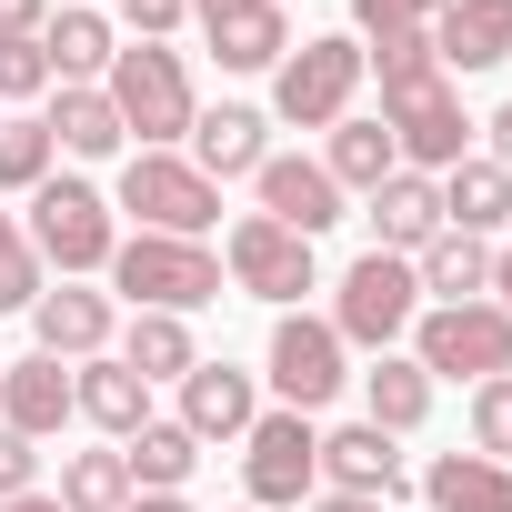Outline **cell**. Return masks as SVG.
<instances>
[{"instance_id":"obj_1","label":"cell","mask_w":512,"mask_h":512,"mask_svg":"<svg viewBox=\"0 0 512 512\" xmlns=\"http://www.w3.org/2000/svg\"><path fill=\"white\" fill-rule=\"evenodd\" d=\"M111 282H121V302L131 312H201V302H221V262L201 241H161V231H131L121 251H111Z\"/></svg>"},{"instance_id":"obj_2","label":"cell","mask_w":512,"mask_h":512,"mask_svg":"<svg viewBox=\"0 0 512 512\" xmlns=\"http://www.w3.org/2000/svg\"><path fill=\"white\" fill-rule=\"evenodd\" d=\"M111 111H121V131H141V151H171V141H191V71H181V51H161V41H131L121 61H111Z\"/></svg>"},{"instance_id":"obj_3","label":"cell","mask_w":512,"mask_h":512,"mask_svg":"<svg viewBox=\"0 0 512 512\" xmlns=\"http://www.w3.org/2000/svg\"><path fill=\"white\" fill-rule=\"evenodd\" d=\"M31 251H41V262H61V282H81V272H111V251H121V231H111V201H101L91 181L51 171V181L31 191Z\"/></svg>"},{"instance_id":"obj_4","label":"cell","mask_w":512,"mask_h":512,"mask_svg":"<svg viewBox=\"0 0 512 512\" xmlns=\"http://www.w3.org/2000/svg\"><path fill=\"white\" fill-rule=\"evenodd\" d=\"M412 362L432 382H492V372H512V312L502 302H442L412 322Z\"/></svg>"},{"instance_id":"obj_5","label":"cell","mask_w":512,"mask_h":512,"mask_svg":"<svg viewBox=\"0 0 512 512\" xmlns=\"http://www.w3.org/2000/svg\"><path fill=\"white\" fill-rule=\"evenodd\" d=\"M121 211H141V231H161V241H201L221 221V181H201L181 151H131L121 161Z\"/></svg>"},{"instance_id":"obj_6","label":"cell","mask_w":512,"mask_h":512,"mask_svg":"<svg viewBox=\"0 0 512 512\" xmlns=\"http://www.w3.org/2000/svg\"><path fill=\"white\" fill-rule=\"evenodd\" d=\"M412 322H422V282H412V262H402V251H362V262L342 272L332 332H342V342H362V352H392Z\"/></svg>"},{"instance_id":"obj_7","label":"cell","mask_w":512,"mask_h":512,"mask_svg":"<svg viewBox=\"0 0 512 512\" xmlns=\"http://www.w3.org/2000/svg\"><path fill=\"white\" fill-rule=\"evenodd\" d=\"M382 121H392V151H402V171H452V161H472L462 141H472V121H462V91L442 81V71H422V81H392L382 91Z\"/></svg>"},{"instance_id":"obj_8","label":"cell","mask_w":512,"mask_h":512,"mask_svg":"<svg viewBox=\"0 0 512 512\" xmlns=\"http://www.w3.org/2000/svg\"><path fill=\"white\" fill-rule=\"evenodd\" d=\"M241 482H251V512H282V502H312L322 492V432L312 412H262L241 432Z\"/></svg>"},{"instance_id":"obj_9","label":"cell","mask_w":512,"mask_h":512,"mask_svg":"<svg viewBox=\"0 0 512 512\" xmlns=\"http://www.w3.org/2000/svg\"><path fill=\"white\" fill-rule=\"evenodd\" d=\"M362 61H372V51L342 41V31H332V41H302V51L272 71V111H282L292 131H332V121L352 111V91H362Z\"/></svg>"},{"instance_id":"obj_10","label":"cell","mask_w":512,"mask_h":512,"mask_svg":"<svg viewBox=\"0 0 512 512\" xmlns=\"http://www.w3.org/2000/svg\"><path fill=\"white\" fill-rule=\"evenodd\" d=\"M221 272H231L251 302H302V292H312V241L282 231V221H262V211H241L231 241H221Z\"/></svg>"},{"instance_id":"obj_11","label":"cell","mask_w":512,"mask_h":512,"mask_svg":"<svg viewBox=\"0 0 512 512\" xmlns=\"http://www.w3.org/2000/svg\"><path fill=\"white\" fill-rule=\"evenodd\" d=\"M342 332L332 322H312V312H282L272 322V392H282V412H322L352 372H342Z\"/></svg>"},{"instance_id":"obj_12","label":"cell","mask_w":512,"mask_h":512,"mask_svg":"<svg viewBox=\"0 0 512 512\" xmlns=\"http://www.w3.org/2000/svg\"><path fill=\"white\" fill-rule=\"evenodd\" d=\"M191 21L221 51V71H282L292 61V11L282 0H191Z\"/></svg>"},{"instance_id":"obj_13","label":"cell","mask_w":512,"mask_h":512,"mask_svg":"<svg viewBox=\"0 0 512 512\" xmlns=\"http://www.w3.org/2000/svg\"><path fill=\"white\" fill-rule=\"evenodd\" d=\"M251 181H262V221H282V231H302V241H322V231L342 221V181H332L322 161H302V151H272Z\"/></svg>"},{"instance_id":"obj_14","label":"cell","mask_w":512,"mask_h":512,"mask_svg":"<svg viewBox=\"0 0 512 512\" xmlns=\"http://www.w3.org/2000/svg\"><path fill=\"white\" fill-rule=\"evenodd\" d=\"M322 482L332 492H362V502H402L412 492V462L392 452V432H372V422H342V432H322Z\"/></svg>"},{"instance_id":"obj_15","label":"cell","mask_w":512,"mask_h":512,"mask_svg":"<svg viewBox=\"0 0 512 512\" xmlns=\"http://www.w3.org/2000/svg\"><path fill=\"white\" fill-rule=\"evenodd\" d=\"M251 422H262L251 372H231V362H191V372H181V432H191V442H241Z\"/></svg>"},{"instance_id":"obj_16","label":"cell","mask_w":512,"mask_h":512,"mask_svg":"<svg viewBox=\"0 0 512 512\" xmlns=\"http://www.w3.org/2000/svg\"><path fill=\"white\" fill-rule=\"evenodd\" d=\"M272 121L251 111V101H221V111H191V171L201 181H241V171H262L272 161V141H262Z\"/></svg>"},{"instance_id":"obj_17","label":"cell","mask_w":512,"mask_h":512,"mask_svg":"<svg viewBox=\"0 0 512 512\" xmlns=\"http://www.w3.org/2000/svg\"><path fill=\"white\" fill-rule=\"evenodd\" d=\"M61 422H71V372H61L51 352H31V362H11V372H0V432L51 442Z\"/></svg>"},{"instance_id":"obj_18","label":"cell","mask_w":512,"mask_h":512,"mask_svg":"<svg viewBox=\"0 0 512 512\" xmlns=\"http://www.w3.org/2000/svg\"><path fill=\"white\" fill-rule=\"evenodd\" d=\"M432 61L442 71H502L512 61V0H452L432 21Z\"/></svg>"},{"instance_id":"obj_19","label":"cell","mask_w":512,"mask_h":512,"mask_svg":"<svg viewBox=\"0 0 512 512\" xmlns=\"http://www.w3.org/2000/svg\"><path fill=\"white\" fill-rule=\"evenodd\" d=\"M372 201V251H402V262H412V251L442 231V181L432 171H392L382 191H362Z\"/></svg>"},{"instance_id":"obj_20","label":"cell","mask_w":512,"mask_h":512,"mask_svg":"<svg viewBox=\"0 0 512 512\" xmlns=\"http://www.w3.org/2000/svg\"><path fill=\"white\" fill-rule=\"evenodd\" d=\"M71 412H91V422H101L111 442H131V432L151 422V382H141V372H131L121 352H91V362L71 372Z\"/></svg>"},{"instance_id":"obj_21","label":"cell","mask_w":512,"mask_h":512,"mask_svg":"<svg viewBox=\"0 0 512 512\" xmlns=\"http://www.w3.org/2000/svg\"><path fill=\"white\" fill-rule=\"evenodd\" d=\"M41 51H51V81H61V91H91V81H111V61H121L111 21H101V11H81V0L41 21Z\"/></svg>"},{"instance_id":"obj_22","label":"cell","mask_w":512,"mask_h":512,"mask_svg":"<svg viewBox=\"0 0 512 512\" xmlns=\"http://www.w3.org/2000/svg\"><path fill=\"white\" fill-rule=\"evenodd\" d=\"M31 332H41V352H51V362H91V352L111 342V292L61 282V292H41V302H31Z\"/></svg>"},{"instance_id":"obj_23","label":"cell","mask_w":512,"mask_h":512,"mask_svg":"<svg viewBox=\"0 0 512 512\" xmlns=\"http://www.w3.org/2000/svg\"><path fill=\"white\" fill-rule=\"evenodd\" d=\"M502 221H512V171H502V161H452V171H442V231H472V241H482V231H502Z\"/></svg>"},{"instance_id":"obj_24","label":"cell","mask_w":512,"mask_h":512,"mask_svg":"<svg viewBox=\"0 0 512 512\" xmlns=\"http://www.w3.org/2000/svg\"><path fill=\"white\" fill-rule=\"evenodd\" d=\"M362 402H372V432H392V442H402V432H422V422H432V372H422L412 352H382V362L362 372Z\"/></svg>"},{"instance_id":"obj_25","label":"cell","mask_w":512,"mask_h":512,"mask_svg":"<svg viewBox=\"0 0 512 512\" xmlns=\"http://www.w3.org/2000/svg\"><path fill=\"white\" fill-rule=\"evenodd\" d=\"M422 502H432V512H512V462L442 452V462L422 472Z\"/></svg>"},{"instance_id":"obj_26","label":"cell","mask_w":512,"mask_h":512,"mask_svg":"<svg viewBox=\"0 0 512 512\" xmlns=\"http://www.w3.org/2000/svg\"><path fill=\"white\" fill-rule=\"evenodd\" d=\"M412 282L442 292V302H482V292H492V251H482L472 231H432V241L412 251Z\"/></svg>"},{"instance_id":"obj_27","label":"cell","mask_w":512,"mask_h":512,"mask_svg":"<svg viewBox=\"0 0 512 512\" xmlns=\"http://www.w3.org/2000/svg\"><path fill=\"white\" fill-rule=\"evenodd\" d=\"M41 121H51V141H61V151H71V161H111V151H121V141H131V131H121V111H111V91H101V81H91V91H61V101H51V111H41Z\"/></svg>"},{"instance_id":"obj_28","label":"cell","mask_w":512,"mask_h":512,"mask_svg":"<svg viewBox=\"0 0 512 512\" xmlns=\"http://www.w3.org/2000/svg\"><path fill=\"white\" fill-rule=\"evenodd\" d=\"M322 171L342 181V191H382L392 171H402V151H392V121H332V151H322Z\"/></svg>"},{"instance_id":"obj_29","label":"cell","mask_w":512,"mask_h":512,"mask_svg":"<svg viewBox=\"0 0 512 512\" xmlns=\"http://www.w3.org/2000/svg\"><path fill=\"white\" fill-rule=\"evenodd\" d=\"M121 462H131V492H181L191 462H201V442H191L181 422H141V432L121 442Z\"/></svg>"},{"instance_id":"obj_30","label":"cell","mask_w":512,"mask_h":512,"mask_svg":"<svg viewBox=\"0 0 512 512\" xmlns=\"http://www.w3.org/2000/svg\"><path fill=\"white\" fill-rule=\"evenodd\" d=\"M121 362H131L141 382H181L201 352H191V322H181V312H141V322H131V342H121Z\"/></svg>"},{"instance_id":"obj_31","label":"cell","mask_w":512,"mask_h":512,"mask_svg":"<svg viewBox=\"0 0 512 512\" xmlns=\"http://www.w3.org/2000/svg\"><path fill=\"white\" fill-rule=\"evenodd\" d=\"M51 502H61V512H131V462H121V452H71Z\"/></svg>"},{"instance_id":"obj_32","label":"cell","mask_w":512,"mask_h":512,"mask_svg":"<svg viewBox=\"0 0 512 512\" xmlns=\"http://www.w3.org/2000/svg\"><path fill=\"white\" fill-rule=\"evenodd\" d=\"M51 161H61V141L41 111H0V191H41Z\"/></svg>"},{"instance_id":"obj_33","label":"cell","mask_w":512,"mask_h":512,"mask_svg":"<svg viewBox=\"0 0 512 512\" xmlns=\"http://www.w3.org/2000/svg\"><path fill=\"white\" fill-rule=\"evenodd\" d=\"M51 282H41V251H31V231L0 211V312H31Z\"/></svg>"},{"instance_id":"obj_34","label":"cell","mask_w":512,"mask_h":512,"mask_svg":"<svg viewBox=\"0 0 512 512\" xmlns=\"http://www.w3.org/2000/svg\"><path fill=\"white\" fill-rule=\"evenodd\" d=\"M472 452L482 462H512V372L472 382Z\"/></svg>"},{"instance_id":"obj_35","label":"cell","mask_w":512,"mask_h":512,"mask_svg":"<svg viewBox=\"0 0 512 512\" xmlns=\"http://www.w3.org/2000/svg\"><path fill=\"white\" fill-rule=\"evenodd\" d=\"M442 11H452V0H352V21H362L372 41H422Z\"/></svg>"},{"instance_id":"obj_36","label":"cell","mask_w":512,"mask_h":512,"mask_svg":"<svg viewBox=\"0 0 512 512\" xmlns=\"http://www.w3.org/2000/svg\"><path fill=\"white\" fill-rule=\"evenodd\" d=\"M41 91H51V51H41V31L0 41V101H41Z\"/></svg>"},{"instance_id":"obj_37","label":"cell","mask_w":512,"mask_h":512,"mask_svg":"<svg viewBox=\"0 0 512 512\" xmlns=\"http://www.w3.org/2000/svg\"><path fill=\"white\" fill-rule=\"evenodd\" d=\"M21 492H41V442L0 432V502H21Z\"/></svg>"},{"instance_id":"obj_38","label":"cell","mask_w":512,"mask_h":512,"mask_svg":"<svg viewBox=\"0 0 512 512\" xmlns=\"http://www.w3.org/2000/svg\"><path fill=\"white\" fill-rule=\"evenodd\" d=\"M121 21H131L141 41H161V31H181V21H191V0H121Z\"/></svg>"},{"instance_id":"obj_39","label":"cell","mask_w":512,"mask_h":512,"mask_svg":"<svg viewBox=\"0 0 512 512\" xmlns=\"http://www.w3.org/2000/svg\"><path fill=\"white\" fill-rule=\"evenodd\" d=\"M51 21V0H0V41H21V31H41Z\"/></svg>"},{"instance_id":"obj_40","label":"cell","mask_w":512,"mask_h":512,"mask_svg":"<svg viewBox=\"0 0 512 512\" xmlns=\"http://www.w3.org/2000/svg\"><path fill=\"white\" fill-rule=\"evenodd\" d=\"M482 131H492V161H502V171H512V101H502V111H492V121H482Z\"/></svg>"},{"instance_id":"obj_41","label":"cell","mask_w":512,"mask_h":512,"mask_svg":"<svg viewBox=\"0 0 512 512\" xmlns=\"http://www.w3.org/2000/svg\"><path fill=\"white\" fill-rule=\"evenodd\" d=\"M302 512H382V502H362V492H312Z\"/></svg>"},{"instance_id":"obj_42","label":"cell","mask_w":512,"mask_h":512,"mask_svg":"<svg viewBox=\"0 0 512 512\" xmlns=\"http://www.w3.org/2000/svg\"><path fill=\"white\" fill-rule=\"evenodd\" d=\"M131 512H191L181 492H131Z\"/></svg>"},{"instance_id":"obj_43","label":"cell","mask_w":512,"mask_h":512,"mask_svg":"<svg viewBox=\"0 0 512 512\" xmlns=\"http://www.w3.org/2000/svg\"><path fill=\"white\" fill-rule=\"evenodd\" d=\"M492 292H502V312H512V251H492Z\"/></svg>"},{"instance_id":"obj_44","label":"cell","mask_w":512,"mask_h":512,"mask_svg":"<svg viewBox=\"0 0 512 512\" xmlns=\"http://www.w3.org/2000/svg\"><path fill=\"white\" fill-rule=\"evenodd\" d=\"M0 512H61V502L51 492H21V502H0Z\"/></svg>"},{"instance_id":"obj_45","label":"cell","mask_w":512,"mask_h":512,"mask_svg":"<svg viewBox=\"0 0 512 512\" xmlns=\"http://www.w3.org/2000/svg\"><path fill=\"white\" fill-rule=\"evenodd\" d=\"M241 512H251V502H241Z\"/></svg>"}]
</instances>
